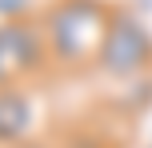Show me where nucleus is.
<instances>
[{
    "label": "nucleus",
    "mask_w": 152,
    "mask_h": 148,
    "mask_svg": "<svg viewBox=\"0 0 152 148\" xmlns=\"http://www.w3.org/2000/svg\"><path fill=\"white\" fill-rule=\"evenodd\" d=\"M48 32V52L60 68H88L96 64L100 44L112 24V4L108 0H52L40 16Z\"/></svg>",
    "instance_id": "obj_1"
},
{
    "label": "nucleus",
    "mask_w": 152,
    "mask_h": 148,
    "mask_svg": "<svg viewBox=\"0 0 152 148\" xmlns=\"http://www.w3.org/2000/svg\"><path fill=\"white\" fill-rule=\"evenodd\" d=\"M96 68L108 80H128L140 72H152V32L132 8H112V24L100 44Z\"/></svg>",
    "instance_id": "obj_2"
},
{
    "label": "nucleus",
    "mask_w": 152,
    "mask_h": 148,
    "mask_svg": "<svg viewBox=\"0 0 152 148\" xmlns=\"http://www.w3.org/2000/svg\"><path fill=\"white\" fill-rule=\"evenodd\" d=\"M0 60H4V68H8L12 80H24V76L44 72L48 60H52L44 20H32V16H4V24H0Z\"/></svg>",
    "instance_id": "obj_3"
},
{
    "label": "nucleus",
    "mask_w": 152,
    "mask_h": 148,
    "mask_svg": "<svg viewBox=\"0 0 152 148\" xmlns=\"http://www.w3.org/2000/svg\"><path fill=\"white\" fill-rule=\"evenodd\" d=\"M28 128H32L28 92L16 88V84H0V148L16 144V140H28Z\"/></svg>",
    "instance_id": "obj_4"
},
{
    "label": "nucleus",
    "mask_w": 152,
    "mask_h": 148,
    "mask_svg": "<svg viewBox=\"0 0 152 148\" xmlns=\"http://www.w3.org/2000/svg\"><path fill=\"white\" fill-rule=\"evenodd\" d=\"M120 84H124V92H116L112 104L124 112V116H140V112L152 108V72L128 76V80H120Z\"/></svg>",
    "instance_id": "obj_5"
},
{
    "label": "nucleus",
    "mask_w": 152,
    "mask_h": 148,
    "mask_svg": "<svg viewBox=\"0 0 152 148\" xmlns=\"http://www.w3.org/2000/svg\"><path fill=\"white\" fill-rule=\"evenodd\" d=\"M56 148H112V144H108V136L92 132V128H68Z\"/></svg>",
    "instance_id": "obj_6"
},
{
    "label": "nucleus",
    "mask_w": 152,
    "mask_h": 148,
    "mask_svg": "<svg viewBox=\"0 0 152 148\" xmlns=\"http://www.w3.org/2000/svg\"><path fill=\"white\" fill-rule=\"evenodd\" d=\"M28 0H0V16H24Z\"/></svg>",
    "instance_id": "obj_7"
},
{
    "label": "nucleus",
    "mask_w": 152,
    "mask_h": 148,
    "mask_svg": "<svg viewBox=\"0 0 152 148\" xmlns=\"http://www.w3.org/2000/svg\"><path fill=\"white\" fill-rule=\"evenodd\" d=\"M4 148H48V144H32V140H16V144H4Z\"/></svg>",
    "instance_id": "obj_8"
},
{
    "label": "nucleus",
    "mask_w": 152,
    "mask_h": 148,
    "mask_svg": "<svg viewBox=\"0 0 152 148\" xmlns=\"http://www.w3.org/2000/svg\"><path fill=\"white\" fill-rule=\"evenodd\" d=\"M0 84H16V80L8 76V68H4V60H0Z\"/></svg>",
    "instance_id": "obj_9"
}]
</instances>
